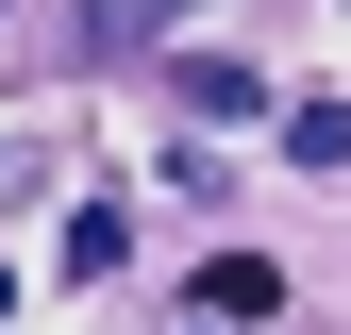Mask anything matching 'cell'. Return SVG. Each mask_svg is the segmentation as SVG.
Returning a JSON list of instances; mask_svg holds the SVG:
<instances>
[{"mask_svg": "<svg viewBox=\"0 0 351 335\" xmlns=\"http://www.w3.org/2000/svg\"><path fill=\"white\" fill-rule=\"evenodd\" d=\"M201 0H101V51H134V34H184Z\"/></svg>", "mask_w": 351, "mask_h": 335, "instance_id": "obj_5", "label": "cell"}, {"mask_svg": "<svg viewBox=\"0 0 351 335\" xmlns=\"http://www.w3.org/2000/svg\"><path fill=\"white\" fill-rule=\"evenodd\" d=\"M167 101H184V117H217V135H251V117H268V84H251L234 51H184V67H167Z\"/></svg>", "mask_w": 351, "mask_h": 335, "instance_id": "obj_1", "label": "cell"}, {"mask_svg": "<svg viewBox=\"0 0 351 335\" xmlns=\"http://www.w3.org/2000/svg\"><path fill=\"white\" fill-rule=\"evenodd\" d=\"M184 335H217V319H184Z\"/></svg>", "mask_w": 351, "mask_h": 335, "instance_id": "obj_6", "label": "cell"}, {"mask_svg": "<svg viewBox=\"0 0 351 335\" xmlns=\"http://www.w3.org/2000/svg\"><path fill=\"white\" fill-rule=\"evenodd\" d=\"M285 168H351V101H285Z\"/></svg>", "mask_w": 351, "mask_h": 335, "instance_id": "obj_4", "label": "cell"}, {"mask_svg": "<svg viewBox=\"0 0 351 335\" xmlns=\"http://www.w3.org/2000/svg\"><path fill=\"white\" fill-rule=\"evenodd\" d=\"M117 251H134V201H117V185H101V201H84V218H67V268H84V285H101V268H117Z\"/></svg>", "mask_w": 351, "mask_h": 335, "instance_id": "obj_3", "label": "cell"}, {"mask_svg": "<svg viewBox=\"0 0 351 335\" xmlns=\"http://www.w3.org/2000/svg\"><path fill=\"white\" fill-rule=\"evenodd\" d=\"M268 302H285V268H268V251H217V268H201V319H217V335H251Z\"/></svg>", "mask_w": 351, "mask_h": 335, "instance_id": "obj_2", "label": "cell"}]
</instances>
